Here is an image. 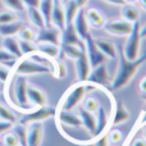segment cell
Masks as SVG:
<instances>
[{"label":"cell","mask_w":146,"mask_h":146,"mask_svg":"<svg viewBox=\"0 0 146 146\" xmlns=\"http://www.w3.org/2000/svg\"><path fill=\"white\" fill-rule=\"evenodd\" d=\"M118 68L114 74V77L110 80V88L113 91L122 90L136 76L137 71L141 68V66L146 62V53L144 55H140L135 60H128L122 53V49L118 50Z\"/></svg>","instance_id":"cell-1"},{"label":"cell","mask_w":146,"mask_h":146,"mask_svg":"<svg viewBox=\"0 0 146 146\" xmlns=\"http://www.w3.org/2000/svg\"><path fill=\"white\" fill-rule=\"evenodd\" d=\"M94 90H99V87L87 81L74 83L62 96L56 110H74L81 105V101L86 96V94Z\"/></svg>","instance_id":"cell-2"},{"label":"cell","mask_w":146,"mask_h":146,"mask_svg":"<svg viewBox=\"0 0 146 146\" xmlns=\"http://www.w3.org/2000/svg\"><path fill=\"white\" fill-rule=\"evenodd\" d=\"M13 73L17 76H32V74H44L51 73V69L42 63L33 60L31 56H22L17 59L13 64Z\"/></svg>","instance_id":"cell-3"},{"label":"cell","mask_w":146,"mask_h":146,"mask_svg":"<svg viewBox=\"0 0 146 146\" xmlns=\"http://www.w3.org/2000/svg\"><path fill=\"white\" fill-rule=\"evenodd\" d=\"M127 40L124 42V46L122 49V53L128 60H135L140 56V51H141V26L140 22H135L132 25V30L128 36H126Z\"/></svg>","instance_id":"cell-4"},{"label":"cell","mask_w":146,"mask_h":146,"mask_svg":"<svg viewBox=\"0 0 146 146\" xmlns=\"http://www.w3.org/2000/svg\"><path fill=\"white\" fill-rule=\"evenodd\" d=\"M27 87L28 81L26 78V76H17V78L14 81V86H13V95H14L13 106L17 109H21V111H23V113L32 109V106L28 104Z\"/></svg>","instance_id":"cell-5"},{"label":"cell","mask_w":146,"mask_h":146,"mask_svg":"<svg viewBox=\"0 0 146 146\" xmlns=\"http://www.w3.org/2000/svg\"><path fill=\"white\" fill-rule=\"evenodd\" d=\"M55 114H56L55 108H51V106H48V105L37 106V108H32L30 110L25 111L19 123L28 124V123H32V122H44L49 118L55 117Z\"/></svg>","instance_id":"cell-6"},{"label":"cell","mask_w":146,"mask_h":146,"mask_svg":"<svg viewBox=\"0 0 146 146\" xmlns=\"http://www.w3.org/2000/svg\"><path fill=\"white\" fill-rule=\"evenodd\" d=\"M82 45H83V48H85V50H86V54H87L88 60H90L91 68H95V67H98L99 64H103V63H105L106 62V58L103 55V53L98 49V46H96V44H95V40H94V37L91 36V33L90 35H87L82 40Z\"/></svg>","instance_id":"cell-7"},{"label":"cell","mask_w":146,"mask_h":146,"mask_svg":"<svg viewBox=\"0 0 146 146\" xmlns=\"http://www.w3.org/2000/svg\"><path fill=\"white\" fill-rule=\"evenodd\" d=\"M87 82L92 83V85L98 86L100 90H103L104 92H106V95L109 94V91L106 90V85L110 83V78H109V73L108 68H106V64H99L98 67L91 69L90 74L87 77Z\"/></svg>","instance_id":"cell-8"},{"label":"cell","mask_w":146,"mask_h":146,"mask_svg":"<svg viewBox=\"0 0 146 146\" xmlns=\"http://www.w3.org/2000/svg\"><path fill=\"white\" fill-rule=\"evenodd\" d=\"M132 25H133V23H129V22H127V21L119 18V19L106 21V22L104 23L103 28L109 35L118 36V37H126V36H128L129 32H131Z\"/></svg>","instance_id":"cell-9"},{"label":"cell","mask_w":146,"mask_h":146,"mask_svg":"<svg viewBox=\"0 0 146 146\" xmlns=\"http://www.w3.org/2000/svg\"><path fill=\"white\" fill-rule=\"evenodd\" d=\"M35 42H49L60 45V31L53 26H45L36 32Z\"/></svg>","instance_id":"cell-10"},{"label":"cell","mask_w":146,"mask_h":146,"mask_svg":"<svg viewBox=\"0 0 146 146\" xmlns=\"http://www.w3.org/2000/svg\"><path fill=\"white\" fill-rule=\"evenodd\" d=\"M74 68H76V77H77L78 82H86L92 68H91V64L87 58L85 48H83L81 55L74 60Z\"/></svg>","instance_id":"cell-11"},{"label":"cell","mask_w":146,"mask_h":146,"mask_svg":"<svg viewBox=\"0 0 146 146\" xmlns=\"http://www.w3.org/2000/svg\"><path fill=\"white\" fill-rule=\"evenodd\" d=\"M27 128V146H41L44 139L42 122H32L26 124Z\"/></svg>","instance_id":"cell-12"},{"label":"cell","mask_w":146,"mask_h":146,"mask_svg":"<svg viewBox=\"0 0 146 146\" xmlns=\"http://www.w3.org/2000/svg\"><path fill=\"white\" fill-rule=\"evenodd\" d=\"M96 128H95V132L92 133V136L88 139V141H86L85 144H88V142H92L96 137H99L100 135L105 133L108 131V127L110 124V119H109V114L106 113V110L104 108H99L98 111H96Z\"/></svg>","instance_id":"cell-13"},{"label":"cell","mask_w":146,"mask_h":146,"mask_svg":"<svg viewBox=\"0 0 146 146\" xmlns=\"http://www.w3.org/2000/svg\"><path fill=\"white\" fill-rule=\"evenodd\" d=\"M113 101V117L110 119V126H119V124L126 123L129 119V111L126 108L123 101H115L114 98L111 99Z\"/></svg>","instance_id":"cell-14"},{"label":"cell","mask_w":146,"mask_h":146,"mask_svg":"<svg viewBox=\"0 0 146 146\" xmlns=\"http://www.w3.org/2000/svg\"><path fill=\"white\" fill-rule=\"evenodd\" d=\"M55 117L58 123L63 127H81L82 122L77 111L74 110H56Z\"/></svg>","instance_id":"cell-15"},{"label":"cell","mask_w":146,"mask_h":146,"mask_svg":"<svg viewBox=\"0 0 146 146\" xmlns=\"http://www.w3.org/2000/svg\"><path fill=\"white\" fill-rule=\"evenodd\" d=\"M51 26L63 31L66 27V14H64V4L62 0H54L53 10H51Z\"/></svg>","instance_id":"cell-16"},{"label":"cell","mask_w":146,"mask_h":146,"mask_svg":"<svg viewBox=\"0 0 146 146\" xmlns=\"http://www.w3.org/2000/svg\"><path fill=\"white\" fill-rule=\"evenodd\" d=\"M27 99H28V104H30L32 108L44 106L48 104V96H46V94L44 92L40 87L33 86V85H28Z\"/></svg>","instance_id":"cell-17"},{"label":"cell","mask_w":146,"mask_h":146,"mask_svg":"<svg viewBox=\"0 0 146 146\" xmlns=\"http://www.w3.org/2000/svg\"><path fill=\"white\" fill-rule=\"evenodd\" d=\"M72 25H73V27H74L77 35L80 36L81 40H83L87 35H90V25H88L87 19H86L85 9H83V8H80V9H78L77 14H76L74 19H73V22H72Z\"/></svg>","instance_id":"cell-18"},{"label":"cell","mask_w":146,"mask_h":146,"mask_svg":"<svg viewBox=\"0 0 146 146\" xmlns=\"http://www.w3.org/2000/svg\"><path fill=\"white\" fill-rule=\"evenodd\" d=\"M95 40V44L98 46V49L103 53V55L105 56L106 59H110V60H114L118 56V49H117L115 44L113 41L108 40V38H94Z\"/></svg>","instance_id":"cell-19"},{"label":"cell","mask_w":146,"mask_h":146,"mask_svg":"<svg viewBox=\"0 0 146 146\" xmlns=\"http://www.w3.org/2000/svg\"><path fill=\"white\" fill-rule=\"evenodd\" d=\"M77 113L81 118L82 126L85 127V129L90 133V136H92V133L95 132V128H96V114L86 110V109H83L82 106H78Z\"/></svg>","instance_id":"cell-20"},{"label":"cell","mask_w":146,"mask_h":146,"mask_svg":"<svg viewBox=\"0 0 146 146\" xmlns=\"http://www.w3.org/2000/svg\"><path fill=\"white\" fill-rule=\"evenodd\" d=\"M85 15L88 25L94 28H103L104 23L106 22V18L103 13L96 8H88L85 9Z\"/></svg>","instance_id":"cell-21"},{"label":"cell","mask_w":146,"mask_h":146,"mask_svg":"<svg viewBox=\"0 0 146 146\" xmlns=\"http://www.w3.org/2000/svg\"><path fill=\"white\" fill-rule=\"evenodd\" d=\"M37 53L49 59H58L60 55V45L49 42H35Z\"/></svg>","instance_id":"cell-22"},{"label":"cell","mask_w":146,"mask_h":146,"mask_svg":"<svg viewBox=\"0 0 146 146\" xmlns=\"http://www.w3.org/2000/svg\"><path fill=\"white\" fill-rule=\"evenodd\" d=\"M60 44H71V45H81L82 40L77 35L73 25H67L63 31H60Z\"/></svg>","instance_id":"cell-23"},{"label":"cell","mask_w":146,"mask_h":146,"mask_svg":"<svg viewBox=\"0 0 146 146\" xmlns=\"http://www.w3.org/2000/svg\"><path fill=\"white\" fill-rule=\"evenodd\" d=\"M121 18L129 23H135L139 21L140 12L135 4H123L121 7Z\"/></svg>","instance_id":"cell-24"},{"label":"cell","mask_w":146,"mask_h":146,"mask_svg":"<svg viewBox=\"0 0 146 146\" xmlns=\"http://www.w3.org/2000/svg\"><path fill=\"white\" fill-rule=\"evenodd\" d=\"M3 49L7 50L9 54H12L15 59L22 58V53L19 49V42L14 36H7L3 40Z\"/></svg>","instance_id":"cell-25"},{"label":"cell","mask_w":146,"mask_h":146,"mask_svg":"<svg viewBox=\"0 0 146 146\" xmlns=\"http://www.w3.org/2000/svg\"><path fill=\"white\" fill-rule=\"evenodd\" d=\"M83 50V45H71V44H60V53L63 54L66 58L76 60L78 56L81 55Z\"/></svg>","instance_id":"cell-26"},{"label":"cell","mask_w":146,"mask_h":146,"mask_svg":"<svg viewBox=\"0 0 146 146\" xmlns=\"http://www.w3.org/2000/svg\"><path fill=\"white\" fill-rule=\"evenodd\" d=\"M27 15L30 22L32 23L33 27H36L37 30L45 27V21H44V17L41 14V12L38 10V8H33V7H28L27 8Z\"/></svg>","instance_id":"cell-27"},{"label":"cell","mask_w":146,"mask_h":146,"mask_svg":"<svg viewBox=\"0 0 146 146\" xmlns=\"http://www.w3.org/2000/svg\"><path fill=\"white\" fill-rule=\"evenodd\" d=\"M25 26V23L21 22V21H14V22L10 23H5V25H0V35L3 37H7V36H15L19 30Z\"/></svg>","instance_id":"cell-28"},{"label":"cell","mask_w":146,"mask_h":146,"mask_svg":"<svg viewBox=\"0 0 146 146\" xmlns=\"http://www.w3.org/2000/svg\"><path fill=\"white\" fill-rule=\"evenodd\" d=\"M53 3L54 0H40L38 4V10L41 12L45 21L46 26H51V10H53Z\"/></svg>","instance_id":"cell-29"},{"label":"cell","mask_w":146,"mask_h":146,"mask_svg":"<svg viewBox=\"0 0 146 146\" xmlns=\"http://www.w3.org/2000/svg\"><path fill=\"white\" fill-rule=\"evenodd\" d=\"M78 9H80V7L76 4L74 0H68L67 3H64L66 25H71V23L73 22V19H74V17H76V14H77Z\"/></svg>","instance_id":"cell-30"},{"label":"cell","mask_w":146,"mask_h":146,"mask_svg":"<svg viewBox=\"0 0 146 146\" xmlns=\"http://www.w3.org/2000/svg\"><path fill=\"white\" fill-rule=\"evenodd\" d=\"M81 106L86 110L91 111V113H96L98 109L100 108V104H99V100L95 98V96H91V95H87L82 99L81 101Z\"/></svg>","instance_id":"cell-31"},{"label":"cell","mask_w":146,"mask_h":146,"mask_svg":"<svg viewBox=\"0 0 146 146\" xmlns=\"http://www.w3.org/2000/svg\"><path fill=\"white\" fill-rule=\"evenodd\" d=\"M14 135L17 136L18 141H19L21 146H27V128H26V124L18 123V124H13L12 127Z\"/></svg>","instance_id":"cell-32"},{"label":"cell","mask_w":146,"mask_h":146,"mask_svg":"<svg viewBox=\"0 0 146 146\" xmlns=\"http://www.w3.org/2000/svg\"><path fill=\"white\" fill-rule=\"evenodd\" d=\"M18 42H19V49H21V53H22V56H30L37 51L36 44L33 41L18 40Z\"/></svg>","instance_id":"cell-33"},{"label":"cell","mask_w":146,"mask_h":146,"mask_svg":"<svg viewBox=\"0 0 146 146\" xmlns=\"http://www.w3.org/2000/svg\"><path fill=\"white\" fill-rule=\"evenodd\" d=\"M51 73H53V76L55 78H58V80H63V78L67 76V67L64 66L63 62L55 59L54 63H53V67H51Z\"/></svg>","instance_id":"cell-34"},{"label":"cell","mask_w":146,"mask_h":146,"mask_svg":"<svg viewBox=\"0 0 146 146\" xmlns=\"http://www.w3.org/2000/svg\"><path fill=\"white\" fill-rule=\"evenodd\" d=\"M106 136H108L109 144L114 145V146L119 145L122 141H123V139H124L122 131H121V129H118V128H111L109 132H106Z\"/></svg>","instance_id":"cell-35"},{"label":"cell","mask_w":146,"mask_h":146,"mask_svg":"<svg viewBox=\"0 0 146 146\" xmlns=\"http://www.w3.org/2000/svg\"><path fill=\"white\" fill-rule=\"evenodd\" d=\"M18 36V40H25V41H33L35 42V38H36V32L32 30L31 27L28 26H23L22 28L19 30V32L17 33Z\"/></svg>","instance_id":"cell-36"},{"label":"cell","mask_w":146,"mask_h":146,"mask_svg":"<svg viewBox=\"0 0 146 146\" xmlns=\"http://www.w3.org/2000/svg\"><path fill=\"white\" fill-rule=\"evenodd\" d=\"M0 119L7 122H12V123H15V121H17L15 114L12 111V109H9L8 106H5L1 103H0Z\"/></svg>","instance_id":"cell-37"},{"label":"cell","mask_w":146,"mask_h":146,"mask_svg":"<svg viewBox=\"0 0 146 146\" xmlns=\"http://www.w3.org/2000/svg\"><path fill=\"white\" fill-rule=\"evenodd\" d=\"M3 4L13 12H23L26 9L22 0H3Z\"/></svg>","instance_id":"cell-38"},{"label":"cell","mask_w":146,"mask_h":146,"mask_svg":"<svg viewBox=\"0 0 146 146\" xmlns=\"http://www.w3.org/2000/svg\"><path fill=\"white\" fill-rule=\"evenodd\" d=\"M18 17L15 14V12L10 9H7V10H1L0 12V25H5V23H10V22H14L17 21Z\"/></svg>","instance_id":"cell-39"},{"label":"cell","mask_w":146,"mask_h":146,"mask_svg":"<svg viewBox=\"0 0 146 146\" xmlns=\"http://www.w3.org/2000/svg\"><path fill=\"white\" fill-rule=\"evenodd\" d=\"M1 142H3V146H21L14 132H5Z\"/></svg>","instance_id":"cell-40"},{"label":"cell","mask_w":146,"mask_h":146,"mask_svg":"<svg viewBox=\"0 0 146 146\" xmlns=\"http://www.w3.org/2000/svg\"><path fill=\"white\" fill-rule=\"evenodd\" d=\"M15 60H17V59H15L12 54H9L7 50H4V49H0V64H3V63L14 64Z\"/></svg>","instance_id":"cell-41"},{"label":"cell","mask_w":146,"mask_h":146,"mask_svg":"<svg viewBox=\"0 0 146 146\" xmlns=\"http://www.w3.org/2000/svg\"><path fill=\"white\" fill-rule=\"evenodd\" d=\"M10 76H12V71H10V68H8V67L1 66V64H0V81H3V82L7 83L8 81H9Z\"/></svg>","instance_id":"cell-42"},{"label":"cell","mask_w":146,"mask_h":146,"mask_svg":"<svg viewBox=\"0 0 146 146\" xmlns=\"http://www.w3.org/2000/svg\"><path fill=\"white\" fill-rule=\"evenodd\" d=\"M108 132V131H106ZM106 132L103 135H100L99 137H96L92 141L94 146H109V141H108V136H106Z\"/></svg>","instance_id":"cell-43"},{"label":"cell","mask_w":146,"mask_h":146,"mask_svg":"<svg viewBox=\"0 0 146 146\" xmlns=\"http://www.w3.org/2000/svg\"><path fill=\"white\" fill-rule=\"evenodd\" d=\"M139 91H140V96H141L142 100L146 101V76L141 78L139 83Z\"/></svg>","instance_id":"cell-44"},{"label":"cell","mask_w":146,"mask_h":146,"mask_svg":"<svg viewBox=\"0 0 146 146\" xmlns=\"http://www.w3.org/2000/svg\"><path fill=\"white\" fill-rule=\"evenodd\" d=\"M13 124L14 123H12V122H7V121H1V119H0V135L10 131L12 127H13Z\"/></svg>","instance_id":"cell-45"},{"label":"cell","mask_w":146,"mask_h":146,"mask_svg":"<svg viewBox=\"0 0 146 146\" xmlns=\"http://www.w3.org/2000/svg\"><path fill=\"white\" fill-rule=\"evenodd\" d=\"M131 146H146V140L144 137H133L131 141Z\"/></svg>","instance_id":"cell-46"},{"label":"cell","mask_w":146,"mask_h":146,"mask_svg":"<svg viewBox=\"0 0 146 146\" xmlns=\"http://www.w3.org/2000/svg\"><path fill=\"white\" fill-rule=\"evenodd\" d=\"M23 4H25L26 8L28 7H33V8H37L38 4H40V0H22Z\"/></svg>","instance_id":"cell-47"},{"label":"cell","mask_w":146,"mask_h":146,"mask_svg":"<svg viewBox=\"0 0 146 146\" xmlns=\"http://www.w3.org/2000/svg\"><path fill=\"white\" fill-rule=\"evenodd\" d=\"M104 1L109 3V4H111V5H117V7H122L123 4H126L124 0H104Z\"/></svg>","instance_id":"cell-48"},{"label":"cell","mask_w":146,"mask_h":146,"mask_svg":"<svg viewBox=\"0 0 146 146\" xmlns=\"http://www.w3.org/2000/svg\"><path fill=\"white\" fill-rule=\"evenodd\" d=\"M145 123H146V106L141 111V114H140V127H142Z\"/></svg>","instance_id":"cell-49"},{"label":"cell","mask_w":146,"mask_h":146,"mask_svg":"<svg viewBox=\"0 0 146 146\" xmlns=\"http://www.w3.org/2000/svg\"><path fill=\"white\" fill-rule=\"evenodd\" d=\"M74 1H76V4H77L80 8H83L86 4H87L88 0H74Z\"/></svg>","instance_id":"cell-50"},{"label":"cell","mask_w":146,"mask_h":146,"mask_svg":"<svg viewBox=\"0 0 146 146\" xmlns=\"http://www.w3.org/2000/svg\"><path fill=\"white\" fill-rule=\"evenodd\" d=\"M141 37L142 38H146V23L141 27Z\"/></svg>","instance_id":"cell-51"},{"label":"cell","mask_w":146,"mask_h":146,"mask_svg":"<svg viewBox=\"0 0 146 146\" xmlns=\"http://www.w3.org/2000/svg\"><path fill=\"white\" fill-rule=\"evenodd\" d=\"M140 5H141V8L146 12V0H139Z\"/></svg>","instance_id":"cell-52"},{"label":"cell","mask_w":146,"mask_h":146,"mask_svg":"<svg viewBox=\"0 0 146 146\" xmlns=\"http://www.w3.org/2000/svg\"><path fill=\"white\" fill-rule=\"evenodd\" d=\"M5 85H7V83H5V82H3V81H0V92H3V91L5 90Z\"/></svg>","instance_id":"cell-53"},{"label":"cell","mask_w":146,"mask_h":146,"mask_svg":"<svg viewBox=\"0 0 146 146\" xmlns=\"http://www.w3.org/2000/svg\"><path fill=\"white\" fill-rule=\"evenodd\" d=\"M124 1L127 4H136V3H139V0H124Z\"/></svg>","instance_id":"cell-54"},{"label":"cell","mask_w":146,"mask_h":146,"mask_svg":"<svg viewBox=\"0 0 146 146\" xmlns=\"http://www.w3.org/2000/svg\"><path fill=\"white\" fill-rule=\"evenodd\" d=\"M141 129H142V131H144V139L146 140V123H145L144 126L141 127Z\"/></svg>","instance_id":"cell-55"},{"label":"cell","mask_w":146,"mask_h":146,"mask_svg":"<svg viewBox=\"0 0 146 146\" xmlns=\"http://www.w3.org/2000/svg\"><path fill=\"white\" fill-rule=\"evenodd\" d=\"M67 1H68V0H62V3H63V4H64V3H67Z\"/></svg>","instance_id":"cell-56"}]
</instances>
